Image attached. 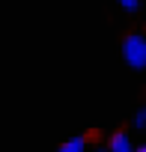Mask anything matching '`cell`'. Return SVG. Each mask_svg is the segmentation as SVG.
<instances>
[{
  "label": "cell",
  "mask_w": 146,
  "mask_h": 152,
  "mask_svg": "<svg viewBox=\"0 0 146 152\" xmlns=\"http://www.w3.org/2000/svg\"><path fill=\"white\" fill-rule=\"evenodd\" d=\"M122 57L131 69H143L146 66V36L140 33H131L122 39Z\"/></svg>",
  "instance_id": "1"
},
{
  "label": "cell",
  "mask_w": 146,
  "mask_h": 152,
  "mask_svg": "<svg viewBox=\"0 0 146 152\" xmlns=\"http://www.w3.org/2000/svg\"><path fill=\"white\" fill-rule=\"evenodd\" d=\"M110 152H137L134 146H131V140H128V134H122V131H116L113 137H110V146H107Z\"/></svg>",
  "instance_id": "2"
},
{
  "label": "cell",
  "mask_w": 146,
  "mask_h": 152,
  "mask_svg": "<svg viewBox=\"0 0 146 152\" xmlns=\"http://www.w3.org/2000/svg\"><path fill=\"white\" fill-rule=\"evenodd\" d=\"M87 149V137L84 134H78V137H72V140H66L57 152H84Z\"/></svg>",
  "instance_id": "3"
},
{
  "label": "cell",
  "mask_w": 146,
  "mask_h": 152,
  "mask_svg": "<svg viewBox=\"0 0 146 152\" xmlns=\"http://www.w3.org/2000/svg\"><path fill=\"white\" fill-rule=\"evenodd\" d=\"M134 128H146V107L137 110V116H134Z\"/></svg>",
  "instance_id": "4"
},
{
  "label": "cell",
  "mask_w": 146,
  "mask_h": 152,
  "mask_svg": "<svg viewBox=\"0 0 146 152\" xmlns=\"http://www.w3.org/2000/svg\"><path fill=\"white\" fill-rule=\"evenodd\" d=\"M119 6H125L128 12H134V9L140 6V0H119Z\"/></svg>",
  "instance_id": "5"
},
{
  "label": "cell",
  "mask_w": 146,
  "mask_h": 152,
  "mask_svg": "<svg viewBox=\"0 0 146 152\" xmlns=\"http://www.w3.org/2000/svg\"><path fill=\"white\" fill-rule=\"evenodd\" d=\"M137 152H146V146H137Z\"/></svg>",
  "instance_id": "6"
},
{
  "label": "cell",
  "mask_w": 146,
  "mask_h": 152,
  "mask_svg": "<svg viewBox=\"0 0 146 152\" xmlns=\"http://www.w3.org/2000/svg\"><path fill=\"white\" fill-rule=\"evenodd\" d=\"M96 152H110V149H96Z\"/></svg>",
  "instance_id": "7"
}]
</instances>
